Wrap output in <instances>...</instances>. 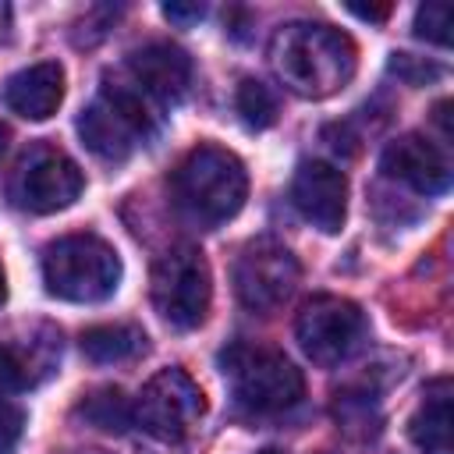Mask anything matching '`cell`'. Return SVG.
Instances as JSON below:
<instances>
[{
  "label": "cell",
  "instance_id": "cell-28",
  "mask_svg": "<svg viewBox=\"0 0 454 454\" xmlns=\"http://www.w3.org/2000/svg\"><path fill=\"white\" fill-rule=\"evenodd\" d=\"M85 454H106V450H85Z\"/></svg>",
  "mask_w": 454,
  "mask_h": 454
},
{
  "label": "cell",
  "instance_id": "cell-27",
  "mask_svg": "<svg viewBox=\"0 0 454 454\" xmlns=\"http://www.w3.org/2000/svg\"><path fill=\"white\" fill-rule=\"evenodd\" d=\"M259 454H284V450H277V447H266V450H259Z\"/></svg>",
  "mask_w": 454,
  "mask_h": 454
},
{
  "label": "cell",
  "instance_id": "cell-23",
  "mask_svg": "<svg viewBox=\"0 0 454 454\" xmlns=\"http://www.w3.org/2000/svg\"><path fill=\"white\" fill-rule=\"evenodd\" d=\"M348 11L365 18V21H387L390 18V4H348Z\"/></svg>",
  "mask_w": 454,
  "mask_h": 454
},
{
  "label": "cell",
  "instance_id": "cell-24",
  "mask_svg": "<svg viewBox=\"0 0 454 454\" xmlns=\"http://www.w3.org/2000/svg\"><path fill=\"white\" fill-rule=\"evenodd\" d=\"M7 28H11V7H7V4H0V39L7 35Z\"/></svg>",
  "mask_w": 454,
  "mask_h": 454
},
{
  "label": "cell",
  "instance_id": "cell-14",
  "mask_svg": "<svg viewBox=\"0 0 454 454\" xmlns=\"http://www.w3.org/2000/svg\"><path fill=\"white\" fill-rule=\"evenodd\" d=\"M60 99H64V67L57 60H39V64L11 74L4 85V103L28 121L53 117Z\"/></svg>",
  "mask_w": 454,
  "mask_h": 454
},
{
  "label": "cell",
  "instance_id": "cell-7",
  "mask_svg": "<svg viewBox=\"0 0 454 454\" xmlns=\"http://www.w3.org/2000/svg\"><path fill=\"white\" fill-rule=\"evenodd\" d=\"M294 337L316 365H340L365 337V316L351 298L316 294L294 319Z\"/></svg>",
  "mask_w": 454,
  "mask_h": 454
},
{
  "label": "cell",
  "instance_id": "cell-1",
  "mask_svg": "<svg viewBox=\"0 0 454 454\" xmlns=\"http://www.w3.org/2000/svg\"><path fill=\"white\" fill-rule=\"evenodd\" d=\"M270 64L294 96L326 99L355 78L358 50L351 35L333 25L291 21L280 25L270 39Z\"/></svg>",
  "mask_w": 454,
  "mask_h": 454
},
{
  "label": "cell",
  "instance_id": "cell-26",
  "mask_svg": "<svg viewBox=\"0 0 454 454\" xmlns=\"http://www.w3.org/2000/svg\"><path fill=\"white\" fill-rule=\"evenodd\" d=\"M4 298H7V280H4V270H0V305H4Z\"/></svg>",
  "mask_w": 454,
  "mask_h": 454
},
{
  "label": "cell",
  "instance_id": "cell-15",
  "mask_svg": "<svg viewBox=\"0 0 454 454\" xmlns=\"http://www.w3.org/2000/svg\"><path fill=\"white\" fill-rule=\"evenodd\" d=\"M408 436L422 454H450V380L426 387L422 404L408 422Z\"/></svg>",
  "mask_w": 454,
  "mask_h": 454
},
{
  "label": "cell",
  "instance_id": "cell-4",
  "mask_svg": "<svg viewBox=\"0 0 454 454\" xmlns=\"http://www.w3.org/2000/svg\"><path fill=\"white\" fill-rule=\"evenodd\" d=\"M220 372L234 394V401L255 415H273L301 401L305 380L301 369L273 348L231 344L220 351Z\"/></svg>",
  "mask_w": 454,
  "mask_h": 454
},
{
  "label": "cell",
  "instance_id": "cell-25",
  "mask_svg": "<svg viewBox=\"0 0 454 454\" xmlns=\"http://www.w3.org/2000/svg\"><path fill=\"white\" fill-rule=\"evenodd\" d=\"M7 138H11V131H7V124H0V160L7 153Z\"/></svg>",
  "mask_w": 454,
  "mask_h": 454
},
{
  "label": "cell",
  "instance_id": "cell-6",
  "mask_svg": "<svg viewBox=\"0 0 454 454\" xmlns=\"http://www.w3.org/2000/svg\"><path fill=\"white\" fill-rule=\"evenodd\" d=\"M213 301L209 262L195 245H177L153 266V305L174 330H195L206 323Z\"/></svg>",
  "mask_w": 454,
  "mask_h": 454
},
{
  "label": "cell",
  "instance_id": "cell-17",
  "mask_svg": "<svg viewBox=\"0 0 454 454\" xmlns=\"http://www.w3.org/2000/svg\"><path fill=\"white\" fill-rule=\"evenodd\" d=\"M78 415L96 426V429H106V433H124L131 422H135V404L124 397L121 387H99L92 390L82 404H78Z\"/></svg>",
  "mask_w": 454,
  "mask_h": 454
},
{
  "label": "cell",
  "instance_id": "cell-9",
  "mask_svg": "<svg viewBox=\"0 0 454 454\" xmlns=\"http://www.w3.org/2000/svg\"><path fill=\"white\" fill-rule=\"evenodd\" d=\"M85 188V177L78 170V163L60 153L57 145H32L14 170L11 181V195L21 209L32 213H57L67 209Z\"/></svg>",
  "mask_w": 454,
  "mask_h": 454
},
{
  "label": "cell",
  "instance_id": "cell-21",
  "mask_svg": "<svg viewBox=\"0 0 454 454\" xmlns=\"http://www.w3.org/2000/svg\"><path fill=\"white\" fill-rule=\"evenodd\" d=\"M28 376H25V362L0 344V394H14V390H25Z\"/></svg>",
  "mask_w": 454,
  "mask_h": 454
},
{
  "label": "cell",
  "instance_id": "cell-19",
  "mask_svg": "<svg viewBox=\"0 0 454 454\" xmlns=\"http://www.w3.org/2000/svg\"><path fill=\"white\" fill-rule=\"evenodd\" d=\"M415 35L419 39H429L436 46H447L450 43V7L433 0V4H422L415 11Z\"/></svg>",
  "mask_w": 454,
  "mask_h": 454
},
{
  "label": "cell",
  "instance_id": "cell-16",
  "mask_svg": "<svg viewBox=\"0 0 454 454\" xmlns=\"http://www.w3.org/2000/svg\"><path fill=\"white\" fill-rule=\"evenodd\" d=\"M82 351L85 358L110 365V362H124L135 358L138 351H145V333L131 323H103V326H89L82 333Z\"/></svg>",
  "mask_w": 454,
  "mask_h": 454
},
{
  "label": "cell",
  "instance_id": "cell-3",
  "mask_svg": "<svg viewBox=\"0 0 454 454\" xmlns=\"http://www.w3.org/2000/svg\"><path fill=\"white\" fill-rule=\"evenodd\" d=\"M43 280L64 301H103L121 284V255L96 234H67L43 248Z\"/></svg>",
  "mask_w": 454,
  "mask_h": 454
},
{
  "label": "cell",
  "instance_id": "cell-20",
  "mask_svg": "<svg viewBox=\"0 0 454 454\" xmlns=\"http://www.w3.org/2000/svg\"><path fill=\"white\" fill-rule=\"evenodd\" d=\"M21 426H25V415L18 404H11L7 397H0V454H11L21 440Z\"/></svg>",
  "mask_w": 454,
  "mask_h": 454
},
{
  "label": "cell",
  "instance_id": "cell-12",
  "mask_svg": "<svg viewBox=\"0 0 454 454\" xmlns=\"http://www.w3.org/2000/svg\"><path fill=\"white\" fill-rule=\"evenodd\" d=\"M380 170L394 181L411 184L422 195H440L450 188V160L440 145H433L426 135H397L383 156H380Z\"/></svg>",
  "mask_w": 454,
  "mask_h": 454
},
{
  "label": "cell",
  "instance_id": "cell-5",
  "mask_svg": "<svg viewBox=\"0 0 454 454\" xmlns=\"http://www.w3.org/2000/svg\"><path fill=\"white\" fill-rule=\"evenodd\" d=\"M153 131H156V114L149 106V96L135 82L103 85V92L78 117L82 142L99 160H110V163L128 160Z\"/></svg>",
  "mask_w": 454,
  "mask_h": 454
},
{
  "label": "cell",
  "instance_id": "cell-11",
  "mask_svg": "<svg viewBox=\"0 0 454 454\" xmlns=\"http://www.w3.org/2000/svg\"><path fill=\"white\" fill-rule=\"evenodd\" d=\"M291 202L294 209L319 227L323 234H337L348 216V177L333 163L323 160H305L294 170L291 181Z\"/></svg>",
  "mask_w": 454,
  "mask_h": 454
},
{
  "label": "cell",
  "instance_id": "cell-10",
  "mask_svg": "<svg viewBox=\"0 0 454 454\" xmlns=\"http://www.w3.org/2000/svg\"><path fill=\"white\" fill-rule=\"evenodd\" d=\"M298 284V259L277 238H255L241 248L234 262V291L245 309L273 312L280 309Z\"/></svg>",
  "mask_w": 454,
  "mask_h": 454
},
{
  "label": "cell",
  "instance_id": "cell-8",
  "mask_svg": "<svg viewBox=\"0 0 454 454\" xmlns=\"http://www.w3.org/2000/svg\"><path fill=\"white\" fill-rule=\"evenodd\" d=\"M131 404L135 422L163 443H181L206 411L202 390L184 369H160Z\"/></svg>",
  "mask_w": 454,
  "mask_h": 454
},
{
  "label": "cell",
  "instance_id": "cell-22",
  "mask_svg": "<svg viewBox=\"0 0 454 454\" xmlns=\"http://www.w3.org/2000/svg\"><path fill=\"white\" fill-rule=\"evenodd\" d=\"M163 14L177 25H192V21H202L206 7L202 4H163Z\"/></svg>",
  "mask_w": 454,
  "mask_h": 454
},
{
  "label": "cell",
  "instance_id": "cell-18",
  "mask_svg": "<svg viewBox=\"0 0 454 454\" xmlns=\"http://www.w3.org/2000/svg\"><path fill=\"white\" fill-rule=\"evenodd\" d=\"M234 106L248 128H270L277 121V96L259 78H241V85L234 92Z\"/></svg>",
  "mask_w": 454,
  "mask_h": 454
},
{
  "label": "cell",
  "instance_id": "cell-2",
  "mask_svg": "<svg viewBox=\"0 0 454 454\" xmlns=\"http://www.w3.org/2000/svg\"><path fill=\"white\" fill-rule=\"evenodd\" d=\"M245 195H248L245 163L220 145L192 149L170 177L174 206L199 227H216L231 220L245 206Z\"/></svg>",
  "mask_w": 454,
  "mask_h": 454
},
{
  "label": "cell",
  "instance_id": "cell-13",
  "mask_svg": "<svg viewBox=\"0 0 454 454\" xmlns=\"http://www.w3.org/2000/svg\"><path fill=\"white\" fill-rule=\"evenodd\" d=\"M131 82L160 103H177L192 85V57L174 43H145L128 57Z\"/></svg>",
  "mask_w": 454,
  "mask_h": 454
}]
</instances>
